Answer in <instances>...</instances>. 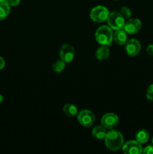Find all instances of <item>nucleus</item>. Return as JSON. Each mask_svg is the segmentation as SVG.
Listing matches in <instances>:
<instances>
[{
  "label": "nucleus",
  "mask_w": 153,
  "mask_h": 154,
  "mask_svg": "<svg viewBox=\"0 0 153 154\" xmlns=\"http://www.w3.org/2000/svg\"><path fill=\"white\" fill-rule=\"evenodd\" d=\"M144 154H153V146H147L142 150Z\"/></svg>",
  "instance_id": "nucleus-21"
},
{
  "label": "nucleus",
  "mask_w": 153,
  "mask_h": 154,
  "mask_svg": "<svg viewBox=\"0 0 153 154\" xmlns=\"http://www.w3.org/2000/svg\"><path fill=\"white\" fill-rule=\"evenodd\" d=\"M141 50V45L136 39H130L125 44V51L130 57H135Z\"/></svg>",
  "instance_id": "nucleus-9"
},
{
  "label": "nucleus",
  "mask_w": 153,
  "mask_h": 154,
  "mask_svg": "<svg viewBox=\"0 0 153 154\" xmlns=\"http://www.w3.org/2000/svg\"><path fill=\"white\" fill-rule=\"evenodd\" d=\"M3 2H4V0H0V4H1V3H3Z\"/></svg>",
  "instance_id": "nucleus-25"
},
{
  "label": "nucleus",
  "mask_w": 153,
  "mask_h": 154,
  "mask_svg": "<svg viewBox=\"0 0 153 154\" xmlns=\"http://www.w3.org/2000/svg\"><path fill=\"white\" fill-rule=\"evenodd\" d=\"M141 26H142V24H141L140 20L139 19H136V18H133V19H130L125 23L124 29L127 32V34L134 35L140 31Z\"/></svg>",
  "instance_id": "nucleus-10"
},
{
  "label": "nucleus",
  "mask_w": 153,
  "mask_h": 154,
  "mask_svg": "<svg viewBox=\"0 0 153 154\" xmlns=\"http://www.w3.org/2000/svg\"><path fill=\"white\" fill-rule=\"evenodd\" d=\"M74 48L71 45L64 44L62 46L61 49H60L59 56L61 60H63L64 63H68L71 62L74 58Z\"/></svg>",
  "instance_id": "nucleus-8"
},
{
  "label": "nucleus",
  "mask_w": 153,
  "mask_h": 154,
  "mask_svg": "<svg viewBox=\"0 0 153 154\" xmlns=\"http://www.w3.org/2000/svg\"><path fill=\"white\" fill-rule=\"evenodd\" d=\"M92 134L93 137L98 138V139H104L106 134V128L104 127L103 126H95L92 129Z\"/></svg>",
  "instance_id": "nucleus-13"
},
{
  "label": "nucleus",
  "mask_w": 153,
  "mask_h": 154,
  "mask_svg": "<svg viewBox=\"0 0 153 154\" xmlns=\"http://www.w3.org/2000/svg\"><path fill=\"white\" fill-rule=\"evenodd\" d=\"M146 53L148 55L153 56V45H149L146 48Z\"/></svg>",
  "instance_id": "nucleus-22"
},
{
  "label": "nucleus",
  "mask_w": 153,
  "mask_h": 154,
  "mask_svg": "<svg viewBox=\"0 0 153 154\" xmlns=\"http://www.w3.org/2000/svg\"><path fill=\"white\" fill-rule=\"evenodd\" d=\"M122 151L126 154H140L142 153V147L137 141H128L123 144Z\"/></svg>",
  "instance_id": "nucleus-6"
},
{
  "label": "nucleus",
  "mask_w": 153,
  "mask_h": 154,
  "mask_svg": "<svg viewBox=\"0 0 153 154\" xmlns=\"http://www.w3.org/2000/svg\"><path fill=\"white\" fill-rule=\"evenodd\" d=\"M63 112L68 117H73L78 114V110L73 104H67L63 107Z\"/></svg>",
  "instance_id": "nucleus-14"
},
{
  "label": "nucleus",
  "mask_w": 153,
  "mask_h": 154,
  "mask_svg": "<svg viewBox=\"0 0 153 154\" xmlns=\"http://www.w3.org/2000/svg\"><path fill=\"white\" fill-rule=\"evenodd\" d=\"M100 123L106 129H112L118 125V117L113 113H107L102 117Z\"/></svg>",
  "instance_id": "nucleus-7"
},
{
  "label": "nucleus",
  "mask_w": 153,
  "mask_h": 154,
  "mask_svg": "<svg viewBox=\"0 0 153 154\" xmlns=\"http://www.w3.org/2000/svg\"><path fill=\"white\" fill-rule=\"evenodd\" d=\"M109 14V11L106 7L98 5L92 9L90 12V17L94 22L103 23L107 20Z\"/></svg>",
  "instance_id": "nucleus-4"
},
{
  "label": "nucleus",
  "mask_w": 153,
  "mask_h": 154,
  "mask_svg": "<svg viewBox=\"0 0 153 154\" xmlns=\"http://www.w3.org/2000/svg\"><path fill=\"white\" fill-rule=\"evenodd\" d=\"M124 20L125 19L123 17L120 12L113 11L109 14L106 20H107L108 26L112 30H118L124 29L125 24Z\"/></svg>",
  "instance_id": "nucleus-3"
},
{
  "label": "nucleus",
  "mask_w": 153,
  "mask_h": 154,
  "mask_svg": "<svg viewBox=\"0 0 153 154\" xmlns=\"http://www.w3.org/2000/svg\"><path fill=\"white\" fill-rule=\"evenodd\" d=\"M77 120L80 124L86 127L92 126L95 120V116L88 110H82L77 114Z\"/></svg>",
  "instance_id": "nucleus-5"
},
{
  "label": "nucleus",
  "mask_w": 153,
  "mask_h": 154,
  "mask_svg": "<svg viewBox=\"0 0 153 154\" xmlns=\"http://www.w3.org/2000/svg\"><path fill=\"white\" fill-rule=\"evenodd\" d=\"M65 63L63 60H57L56 62L52 64V70L54 71L55 72H57V73H60V72H62L63 70L65 68Z\"/></svg>",
  "instance_id": "nucleus-17"
},
{
  "label": "nucleus",
  "mask_w": 153,
  "mask_h": 154,
  "mask_svg": "<svg viewBox=\"0 0 153 154\" xmlns=\"http://www.w3.org/2000/svg\"><path fill=\"white\" fill-rule=\"evenodd\" d=\"M10 6L8 5L5 2L0 4V21L5 19L10 13Z\"/></svg>",
  "instance_id": "nucleus-16"
},
{
  "label": "nucleus",
  "mask_w": 153,
  "mask_h": 154,
  "mask_svg": "<svg viewBox=\"0 0 153 154\" xmlns=\"http://www.w3.org/2000/svg\"><path fill=\"white\" fill-rule=\"evenodd\" d=\"M4 66H5V61L3 59V57H0V70L4 69Z\"/></svg>",
  "instance_id": "nucleus-23"
},
{
  "label": "nucleus",
  "mask_w": 153,
  "mask_h": 154,
  "mask_svg": "<svg viewBox=\"0 0 153 154\" xmlns=\"http://www.w3.org/2000/svg\"><path fill=\"white\" fill-rule=\"evenodd\" d=\"M4 2L10 7H15L20 4V0H4Z\"/></svg>",
  "instance_id": "nucleus-20"
},
{
  "label": "nucleus",
  "mask_w": 153,
  "mask_h": 154,
  "mask_svg": "<svg viewBox=\"0 0 153 154\" xmlns=\"http://www.w3.org/2000/svg\"><path fill=\"white\" fill-rule=\"evenodd\" d=\"M95 39L101 45L110 46L113 40V33L112 29L109 26L104 25L98 27L95 32Z\"/></svg>",
  "instance_id": "nucleus-2"
},
{
  "label": "nucleus",
  "mask_w": 153,
  "mask_h": 154,
  "mask_svg": "<svg viewBox=\"0 0 153 154\" xmlns=\"http://www.w3.org/2000/svg\"><path fill=\"white\" fill-rule=\"evenodd\" d=\"M152 144H153V138H152Z\"/></svg>",
  "instance_id": "nucleus-26"
},
{
  "label": "nucleus",
  "mask_w": 153,
  "mask_h": 154,
  "mask_svg": "<svg viewBox=\"0 0 153 154\" xmlns=\"http://www.w3.org/2000/svg\"><path fill=\"white\" fill-rule=\"evenodd\" d=\"M3 100H4V97H3L2 95L0 94V103H2L3 102Z\"/></svg>",
  "instance_id": "nucleus-24"
},
{
  "label": "nucleus",
  "mask_w": 153,
  "mask_h": 154,
  "mask_svg": "<svg viewBox=\"0 0 153 154\" xmlns=\"http://www.w3.org/2000/svg\"><path fill=\"white\" fill-rule=\"evenodd\" d=\"M104 141L105 145L109 150L112 151H116L122 147L124 138L121 132L112 129L106 132Z\"/></svg>",
  "instance_id": "nucleus-1"
},
{
  "label": "nucleus",
  "mask_w": 153,
  "mask_h": 154,
  "mask_svg": "<svg viewBox=\"0 0 153 154\" xmlns=\"http://www.w3.org/2000/svg\"><path fill=\"white\" fill-rule=\"evenodd\" d=\"M149 138V134L146 129H140L136 133V139L139 143L145 144L148 141Z\"/></svg>",
  "instance_id": "nucleus-15"
},
{
  "label": "nucleus",
  "mask_w": 153,
  "mask_h": 154,
  "mask_svg": "<svg viewBox=\"0 0 153 154\" xmlns=\"http://www.w3.org/2000/svg\"><path fill=\"white\" fill-rule=\"evenodd\" d=\"M110 55V50L107 46L106 45H102L100 48H98L96 51L95 57L98 60L103 61V60H106L109 57Z\"/></svg>",
  "instance_id": "nucleus-12"
},
{
  "label": "nucleus",
  "mask_w": 153,
  "mask_h": 154,
  "mask_svg": "<svg viewBox=\"0 0 153 154\" xmlns=\"http://www.w3.org/2000/svg\"><path fill=\"white\" fill-rule=\"evenodd\" d=\"M120 14L122 15L124 19H127V18L130 17V16H131V11L128 7H122L121 8V11H120Z\"/></svg>",
  "instance_id": "nucleus-18"
},
{
  "label": "nucleus",
  "mask_w": 153,
  "mask_h": 154,
  "mask_svg": "<svg viewBox=\"0 0 153 154\" xmlns=\"http://www.w3.org/2000/svg\"><path fill=\"white\" fill-rule=\"evenodd\" d=\"M146 98L148 100L153 101V84H151L147 89Z\"/></svg>",
  "instance_id": "nucleus-19"
},
{
  "label": "nucleus",
  "mask_w": 153,
  "mask_h": 154,
  "mask_svg": "<svg viewBox=\"0 0 153 154\" xmlns=\"http://www.w3.org/2000/svg\"><path fill=\"white\" fill-rule=\"evenodd\" d=\"M113 40L115 41V42L117 45H125L128 40V35L127 32L124 31V29L116 30L115 32L113 33Z\"/></svg>",
  "instance_id": "nucleus-11"
}]
</instances>
